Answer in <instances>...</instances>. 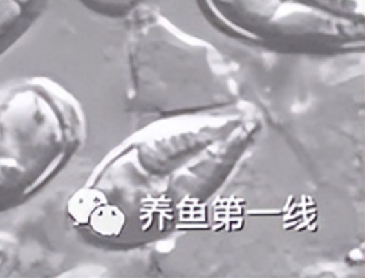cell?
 <instances>
[{"label": "cell", "instance_id": "6da1fadb", "mask_svg": "<svg viewBox=\"0 0 365 278\" xmlns=\"http://www.w3.org/2000/svg\"><path fill=\"white\" fill-rule=\"evenodd\" d=\"M264 129L247 100L146 122L114 146L64 204L88 244L129 251L190 224L232 180Z\"/></svg>", "mask_w": 365, "mask_h": 278}, {"label": "cell", "instance_id": "5b68a950", "mask_svg": "<svg viewBox=\"0 0 365 278\" xmlns=\"http://www.w3.org/2000/svg\"><path fill=\"white\" fill-rule=\"evenodd\" d=\"M52 0H0V59L29 35Z\"/></svg>", "mask_w": 365, "mask_h": 278}, {"label": "cell", "instance_id": "277c9868", "mask_svg": "<svg viewBox=\"0 0 365 278\" xmlns=\"http://www.w3.org/2000/svg\"><path fill=\"white\" fill-rule=\"evenodd\" d=\"M210 25L254 48L303 56L365 49V0H196Z\"/></svg>", "mask_w": 365, "mask_h": 278}, {"label": "cell", "instance_id": "52a82bcc", "mask_svg": "<svg viewBox=\"0 0 365 278\" xmlns=\"http://www.w3.org/2000/svg\"><path fill=\"white\" fill-rule=\"evenodd\" d=\"M20 264V243L8 231H0V278L10 277Z\"/></svg>", "mask_w": 365, "mask_h": 278}, {"label": "cell", "instance_id": "3957f363", "mask_svg": "<svg viewBox=\"0 0 365 278\" xmlns=\"http://www.w3.org/2000/svg\"><path fill=\"white\" fill-rule=\"evenodd\" d=\"M87 136L82 102L57 80L32 76L0 84V216L52 184Z\"/></svg>", "mask_w": 365, "mask_h": 278}, {"label": "cell", "instance_id": "7a4b0ae2", "mask_svg": "<svg viewBox=\"0 0 365 278\" xmlns=\"http://www.w3.org/2000/svg\"><path fill=\"white\" fill-rule=\"evenodd\" d=\"M126 110L142 120L228 109L243 100L238 66L209 40L143 2L124 19Z\"/></svg>", "mask_w": 365, "mask_h": 278}, {"label": "cell", "instance_id": "8992f818", "mask_svg": "<svg viewBox=\"0 0 365 278\" xmlns=\"http://www.w3.org/2000/svg\"><path fill=\"white\" fill-rule=\"evenodd\" d=\"M143 2L146 0H79V3L90 13L106 19L120 20Z\"/></svg>", "mask_w": 365, "mask_h": 278}]
</instances>
